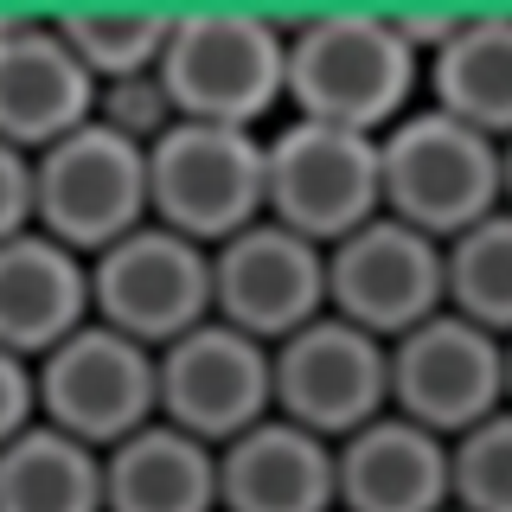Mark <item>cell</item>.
Segmentation results:
<instances>
[{
  "label": "cell",
  "mask_w": 512,
  "mask_h": 512,
  "mask_svg": "<svg viewBox=\"0 0 512 512\" xmlns=\"http://www.w3.org/2000/svg\"><path fill=\"white\" fill-rule=\"evenodd\" d=\"M416 84H429V64L397 13L333 7L288 26V103L308 122L384 135L416 109Z\"/></svg>",
  "instance_id": "1"
},
{
  "label": "cell",
  "mask_w": 512,
  "mask_h": 512,
  "mask_svg": "<svg viewBox=\"0 0 512 512\" xmlns=\"http://www.w3.org/2000/svg\"><path fill=\"white\" fill-rule=\"evenodd\" d=\"M384 154V212L416 231L455 244L480 218L506 205V141L480 135L474 122L416 103L404 122L378 135Z\"/></svg>",
  "instance_id": "2"
},
{
  "label": "cell",
  "mask_w": 512,
  "mask_h": 512,
  "mask_svg": "<svg viewBox=\"0 0 512 512\" xmlns=\"http://www.w3.org/2000/svg\"><path fill=\"white\" fill-rule=\"evenodd\" d=\"M160 84L186 122L256 128L288 96V26L250 7L173 13Z\"/></svg>",
  "instance_id": "3"
},
{
  "label": "cell",
  "mask_w": 512,
  "mask_h": 512,
  "mask_svg": "<svg viewBox=\"0 0 512 512\" xmlns=\"http://www.w3.org/2000/svg\"><path fill=\"white\" fill-rule=\"evenodd\" d=\"M154 224L218 250L269 218V135L224 122H173L148 148Z\"/></svg>",
  "instance_id": "4"
},
{
  "label": "cell",
  "mask_w": 512,
  "mask_h": 512,
  "mask_svg": "<svg viewBox=\"0 0 512 512\" xmlns=\"http://www.w3.org/2000/svg\"><path fill=\"white\" fill-rule=\"evenodd\" d=\"M384 212V154L378 135L333 122H282L269 135V218L333 250Z\"/></svg>",
  "instance_id": "5"
},
{
  "label": "cell",
  "mask_w": 512,
  "mask_h": 512,
  "mask_svg": "<svg viewBox=\"0 0 512 512\" xmlns=\"http://www.w3.org/2000/svg\"><path fill=\"white\" fill-rule=\"evenodd\" d=\"M32 160H39V231L58 244L103 256L109 244H122L128 231L154 218L148 148L116 135L109 122L77 128Z\"/></svg>",
  "instance_id": "6"
},
{
  "label": "cell",
  "mask_w": 512,
  "mask_h": 512,
  "mask_svg": "<svg viewBox=\"0 0 512 512\" xmlns=\"http://www.w3.org/2000/svg\"><path fill=\"white\" fill-rule=\"evenodd\" d=\"M96 276V320L128 333V340L167 352L192 327L218 314V282H212V250L167 224H141L103 256H90Z\"/></svg>",
  "instance_id": "7"
},
{
  "label": "cell",
  "mask_w": 512,
  "mask_h": 512,
  "mask_svg": "<svg viewBox=\"0 0 512 512\" xmlns=\"http://www.w3.org/2000/svg\"><path fill=\"white\" fill-rule=\"evenodd\" d=\"M384 410H391V340L327 308L276 346V416L346 442Z\"/></svg>",
  "instance_id": "8"
},
{
  "label": "cell",
  "mask_w": 512,
  "mask_h": 512,
  "mask_svg": "<svg viewBox=\"0 0 512 512\" xmlns=\"http://www.w3.org/2000/svg\"><path fill=\"white\" fill-rule=\"evenodd\" d=\"M39 391L45 423L109 455L160 416V352L90 320L84 333H71L58 352L39 359Z\"/></svg>",
  "instance_id": "9"
},
{
  "label": "cell",
  "mask_w": 512,
  "mask_h": 512,
  "mask_svg": "<svg viewBox=\"0 0 512 512\" xmlns=\"http://www.w3.org/2000/svg\"><path fill=\"white\" fill-rule=\"evenodd\" d=\"M391 410L436 436H468L506 410V340L480 320L442 308L404 340H391Z\"/></svg>",
  "instance_id": "10"
},
{
  "label": "cell",
  "mask_w": 512,
  "mask_h": 512,
  "mask_svg": "<svg viewBox=\"0 0 512 512\" xmlns=\"http://www.w3.org/2000/svg\"><path fill=\"white\" fill-rule=\"evenodd\" d=\"M327 295L333 314H346L352 327L404 340L410 327L448 308V244L378 212L327 250Z\"/></svg>",
  "instance_id": "11"
},
{
  "label": "cell",
  "mask_w": 512,
  "mask_h": 512,
  "mask_svg": "<svg viewBox=\"0 0 512 512\" xmlns=\"http://www.w3.org/2000/svg\"><path fill=\"white\" fill-rule=\"evenodd\" d=\"M160 416L212 448L237 442L276 416V346L212 314L160 352Z\"/></svg>",
  "instance_id": "12"
},
{
  "label": "cell",
  "mask_w": 512,
  "mask_h": 512,
  "mask_svg": "<svg viewBox=\"0 0 512 512\" xmlns=\"http://www.w3.org/2000/svg\"><path fill=\"white\" fill-rule=\"evenodd\" d=\"M212 282H218V320L256 333L263 346H282L288 333H301L308 320L333 308L327 250L276 218H263L250 231H237L231 244H218Z\"/></svg>",
  "instance_id": "13"
},
{
  "label": "cell",
  "mask_w": 512,
  "mask_h": 512,
  "mask_svg": "<svg viewBox=\"0 0 512 512\" xmlns=\"http://www.w3.org/2000/svg\"><path fill=\"white\" fill-rule=\"evenodd\" d=\"M96 103H103V84L71 52L58 20H39V13L0 20V141L7 148H58L64 135L96 122Z\"/></svg>",
  "instance_id": "14"
},
{
  "label": "cell",
  "mask_w": 512,
  "mask_h": 512,
  "mask_svg": "<svg viewBox=\"0 0 512 512\" xmlns=\"http://www.w3.org/2000/svg\"><path fill=\"white\" fill-rule=\"evenodd\" d=\"M96 320L90 256L45 231L0 237V352L45 359Z\"/></svg>",
  "instance_id": "15"
},
{
  "label": "cell",
  "mask_w": 512,
  "mask_h": 512,
  "mask_svg": "<svg viewBox=\"0 0 512 512\" xmlns=\"http://www.w3.org/2000/svg\"><path fill=\"white\" fill-rule=\"evenodd\" d=\"M218 506L224 512H340V442L263 416L218 448Z\"/></svg>",
  "instance_id": "16"
},
{
  "label": "cell",
  "mask_w": 512,
  "mask_h": 512,
  "mask_svg": "<svg viewBox=\"0 0 512 512\" xmlns=\"http://www.w3.org/2000/svg\"><path fill=\"white\" fill-rule=\"evenodd\" d=\"M455 506V442L384 410L340 442V512H448Z\"/></svg>",
  "instance_id": "17"
},
{
  "label": "cell",
  "mask_w": 512,
  "mask_h": 512,
  "mask_svg": "<svg viewBox=\"0 0 512 512\" xmlns=\"http://www.w3.org/2000/svg\"><path fill=\"white\" fill-rule=\"evenodd\" d=\"M109 512H224L218 506V448L154 416L103 455Z\"/></svg>",
  "instance_id": "18"
},
{
  "label": "cell",
  "mask_w": 512,
  "mask_h": 512,
  "mask_svg": "<svg viewBox=\"0 0 512 512\" xmlns=\"http://www.w3.org/2000/svg\"><path fill=\"white\" fill-rule=\"evenodd\" d=\"M429 103L512 141V13H461L455 39L429 58Z\"/></svg>",
  "instance_id": "19"
},
{
  "label": "cell",
  "mask_w": 512,
  "mask_h": 512,
  "mask_svg": "<svg viewBox=\"0 0 512 512\" xmlns=\"http://www.w3.org/2000/svg\"><path fill=\"white\" fill-rule=\"evenodd\" d=\"M0 512H109L103 448L52 423L0 442Z\"/></svg>",
  "instance_id": "20"
},
{
  "label": "cell",
  "mask_w": 512,
  "mask_h": 512,
  "mask_svg": "<svg viewBox=\"0 0 512 512\" xmlns=\"http://www.w3.org/2000/svg\"><path fill=\"white\" fill-rule=\"evenodd\" d=\"M52 20L71 39V52L90 64L96 84L160 71L173 39V13H154V7H77V13H52Z\"/></svg>",
  "instance_id": "21"
},
{
  "label": "cell",
  "mask_w": 512,
  "mask_h": 512,
  "mask_svg": "<svg viewBox=\"0 0 512 512\" xmlns=\"http://www.w3.org/2000/svg\"><path fill=\"white\" fill-rule=\"evenodd\" d=\"M448 308L512 340V205L448 244Z\"/></svg>",
  "instance_id": "22"
},
{
  "label": "cell",
  "mask_w": 512,
  "mask_h": 512,
  "mask_svg": "<svg viewBox=\"0 0 512 512\" xmlns=\"http://www.w3.org/2000/svg\"><path fill=\"white\" fill-rule=\"evenodd\" d=\"M455 512H512V404L455 436Z\"/></svg>",
  "instance_id": "23"
},
{
  "label": "cell",
  "mask_w": 512,
  "mask_h": 512,
  "mask_svg": "<svg viewBox=\"0 0 512 512\" xmlns=\"http://www.w3.org/2000/svg\"><path fill=\"white\" fill-rule=\"evenodd\" d=\"M45 423V391H39V359L0 352V442L26 436Z\"/></svg>",
  "instance_id": "24"
},
{
  "label": "cell",
  "mask_w": 512,
  "mask_h": 512,
  "mask_svg": "<svg viewBox=\"0 0 512 512\" xmlns=\"http://www.w3.org/2000/svg\"><path fill=\"white\" fill-rule=\"evenodd\" d=\"M39 231V160L0 141V237Z\"/></svg>",
  "instance_id": "25"
},
{
  "label": "cell",
  "mask_w": 512,
  "mask_h": 512,
  "mask_svg": "<svg viewBox=\"0 0 512 512\" xmlns=\"http://www.w3.org/2000/svg\"><path fill=\"white\" fill-rule=\"evenodd\" d=\"M506 205H512V141H506Z\"/></svg>",
  "instance_id": "26"
},
{
  "label": "cell",
  "mask_w": 512,
  "mask_h": 512,
  "mask_svg": "<svg viewBox=\"0 0 512 512\" xmlns=\"http://www.w3.org/2000/svg\"><path fill=\"white\" fill-rule=\"evenodd\" d=\"M506 404H512V340H506Z\"/></svg>",
  "instance_id": "27"
},
{
  "label": "cell",
  "mask_w": 512,
  "mask_h": 512,
  "mask_svg": "<svg viewBox=\"0 0 512 512\" xmlns=\"http://www.w3.org/2000/svg\"><path fill=\"white\" fill-rule=\"evenodd\" d=\"M448 512H455V506H448Z\"/></svg>",
  "instance_id": "28"
}]
</instances>
